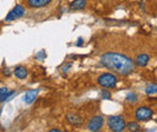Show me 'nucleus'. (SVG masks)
I'll return each instance as SVG.
<instances>
[{"mask_svg": "<svg viewBox=\"0 0 157 132\" xmlns=\"http://www.w3.org/2000/svg\"><path fill=\"white\" fill-rule=\"evenodd\" d=\"M103 125H104V118L103 116H100V115H96V116H93L90 121H88V124H87V129L90 130V131H99L101 127H103Z\"/></svg>", "mask_w": 157, "mask_h": 132, "instance_id": "423d86ee", "label": "nucleus"}, {"mask_svg": "<svg viewBox=\"0 0 157 132\" xmlns=\"http://www.w3.org/2000/svg\"><path fill=\"white\" fill-rule=\"evenodd\" d=\"M126 101H127V102H129V103H137L138 102L137 93H133V91L128 93V94L126 95Z\"/></svg>", "mask_w": 157, "mask_h": 132, "instance_id": "dca6fc26", "label": "nucleus"}, {"mask_svg": "<svg viewBox=\"0 0 157 132\" xmlns=\"http://www.w3.org/2000/svg\"><path fill=\"white\" fill-rule=\"evenodd\" d=\"M87 1L86 0H73L69 5V9L71 11H78V10H83L86 7Z\"/></svg>", "mask_w": 157, "mask_h": 132, "instance_id": "9d476101", "label": "nucleus"}, {"mask_svg": "<svg viewBox=\"0 0 157 132\" xmlns=\"http://www.w3.org/2000/svg\"><path fill=\"white\" fill-rule=\"evenodd\" d=\"M2 73H4V76H11V71H10V69H4V71H2Z\"/></svg>", "mask_w": 157, "mask_h": 132, "instance_id": "aec40b11", "label": "nucleus"}, {"mask_svg": "<svg viewBox=\"0 0 157 132\" xmlns=\"http://www.w3.org/2000/svg\"><path fill=\"white\" fill-rule=\"evenodd\" d=\"M52 0H28V6L32 9H40L47 6Z\"/></svg>", "mask_w": 157, "mask_h": 132, "instance_id": "1a4fd4ad", "label": "nucleus"}, {"mask_svg": "<svg viewBox=\"0 0 157 132\" xmlns=\"http://www.w3.org/2000/svg\"><path fill=\"white\" fill-rule=\"evenodd\" d=\"M45 58H46V53L44 51H41L39 54H36V59H39V60H44Z\"/></svg>", "mask_w": 157, "mask_h": 132, "instance_id": "a211bd4d", "label": "nucleus"}, {"mask_svg": "<svg viewBox=\"0 0 157 132\" xmlns=\"http://www.w3.org/2000/svg\"><path fill=\"white\" fill-rule=\"evenodd\" d=\"M145 93L147 95H156L157 93V87H156V84L154 83H150V84H147L146 85V88H145Z\"/></svg>", "mask_w": 157, "mask_h": 132, "instance_id": "2eb2a0df", "label": "nucleus"}, {"mask_svg": "<svg viewBox=\"0 0 157 132\" xmlns=\"http://www.w3.org/2000/svg\"><path fill=\"white\" fill-rule=\"evenodd\" d=\"M149 61H150V57L147 55V54H145V53H143V54H139L137 58H136V65H138L139 67H145L147 64H149Z\"/></svg>", "mask_w": 157, "mask_h": 132, "instance_id": "9b49d317", "label": "nucleus"}, {"mask_svg": "<svg viewBox=\"0 0 157 132\" xmlns=\"http://www.w3.org/2000/svg\"><path fill=\"white\" fill-rule=\"evenodd\" d=\"M71 66H73V64H71V62H69V64H67V65H64V66H63V71H64V72H67V71H69V69H70Z\"/></svg>", "mask_w": 157, "mask_h": 132, "instance_id": "6ab92c4d", "label": "nucleus"}, {"mask_svg": "<svg viewBox=\"0 0 157 132\" xmlns=\"http://www.w3.org/2000/svg\"><path fill=\"white\" fill-rule=\"evenodd\" d=\"M51 132H59V130H58V129H52V130H51Z\"/></svg>", "mask_w": 157, "mask_h": 132, "instance_id": "4be33fe9", "label": "nucleus"}, {"mask_svg": "<svg viewBox=\"0 0 157 132\" xmlns=\"http://www.w3.org/2000/svg\"><path fill=\"white\" fill-rule=\"evenodd\" d=\"M126 120L123 116L121 115H113L108 118V127L110 129V131L114 132H122L126 130Z\"/></svg>", "mask_w": 157, "mask_h": 132, "instance_id": "f03ea898", "label": "nucleus"}, {"mask_svg": "<svg viewBox=\"0 0 157 132\" xmlns=\"http://www.w3.org/2000/svg\"><path fill=\"white\" fill-rule=\"evenodd\" d=\"M28 70H27V67H24V66H17L16 69H15V71H13V75L16 76L18 79H24V78H27V76H28Z\"/></svg>", "mask_w": 157, "mask_h": 132, "instance_id": "f8f14e48", "label": "nucleus"}, {"mask_svg": "<svg viewBox=\"0 0 157 132\" xmlns=\"http://www.w3.org/2000/svg\"><path fill=\"white\" fill-rule=\"evenodd\" d=\"M25 13V9L22 6V5H16L9 13L7 16L5 17L6 22H11V20H16V19H20L21 17H23Z\"/></svg>", "mask_w": 157, "mask_h": 132, "instance_id": "39448f33", "label": "nucleus"}, {"mask_svg": "<svg viewBox=\"0 0 157 132\" xmlns=\"http://www.w3.org/2000/svg\"><path fill=\"white\" fill-rule=\"evenodd\" d=\"M100 62L104 67L113 70L114 72L122 76L131 75L136 70V64L131 58L115 52L104 53L100 57Z\"/></svg>", "mask_w": 157, "mask_h": 132, "instance_id": "f257e3e1", "label": "nucleus"}, {"mask_svg": "<svg viewBox=\"0 0 157 132\" xmlns=\"http://www.w3.org/2000/svg\"><path fill=\"white\" fill-rule=\"evenodd\" d=\"M100 95H101V98H103V100H111V94H110L105 88L101 90V94Z\"/></svg>", "mask_w": 157, "mask_h": 132, "instance_id": "f3484780", "label": "nucleus"}, {"mask_svg": "<svg viewBox=\"0 0 157 132\" xmlns=\"http://www.w3.org/2000/svg\"><path fill=\"white\" fill-rule=\"evenodd\" d=\"M83 45V40H82V37H78V42H76V47H81Z\"/></svg>", "mask_w": 157, "mask_h": 132, "instance_id": "412c9836", "label": "nucleus"}, {"mask_svg": "<svg viewBox=\"0 0 157 132\" xmlns=\"http://www.w3.org/2000/svg\"><path fill=\"white\" fill-rule=\"evenodd\" d=\"M98 84L101 88H105V89H109V88H115L116 84H117V77L113 73H101L97 79Z\"/></svg>", "mask_w": 157, "mask_h": 132, "instance_id": "7ed1b4c3", "label": "nucleus"}, {"mask_svg": "<svg viewBox=\"0 0 157 132\" xmlns=\"http://www.w3.org/2000/svg\"><path fill=\"white\" fill-rule=\"evenodd\" d=\"M38 94H39V89H30V90H28L24 94V102L27 105H32L36 100Z\"/></svg>", "mask_w": 157, "mask_h": 132, "instance_id": "0eeeda50", "label": "nucleus"}, {"mask_svg": "<svg viewBox=\"0 0 157 132\" xmlns=\"http://www.w3.org/2000/svg\"><path fill=\"white\" fill-rule=\"evenodd\" d=\"M13 94H15V90H10V89L6 88V87L0 88V101H6V100H9Z\"/></svg>", "mask_w": 157, "mask_h": 132, "instance_id": "ddd939ff", "label": "nucleus"}, {"mask_svg": "<svg viewBox=\"0 0 157 132\" xmlns=\"http://www.w3.org/2000/svg\"><path fill=\"white\" fill-rule=\"evenodd\" d=\"M126 129L131 132H137L140 131V125L137 121H129L128 124H126Z\"/></svg>", "mask_w": 157, "mask_h": 132, "instance_id": "4468645a", "label": "nucleus"}, {"mask_svg": "<svg viewBox=\"0 0 157 132\" xmlns=\"http://www.w3.org/2000/svg\"><path fill=\"white\" fill-rule=\"evenodd\" d=\"M154 116V111L149 107H139L136 111V119L138 121H147L152 119Z\"/></svg>", "mask_w": 157, "mask_h": 132, "instance_id": "20e7f679", "label": "nucleus"}, {"mask_svg": "<svg viewBox=\"0 0 157 132\" xmlns=\"http://www.w3.org/2000/svg\"><path fill=\"white\" fill-rule=\"evenodd\" d=\"M65 119H67V121H68L69 124H71V125H74V126H80V125H82V118H81L78 114L68 113L67 116H65Z\"/></svg>", "mask_w": 157, "mask_h": 132, "instance_id": "6e6552de", "label": "nucleus"}]
</instances>
